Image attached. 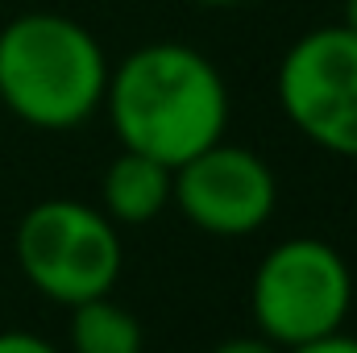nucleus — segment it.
Returning <instances> with one entry per match:
<instances>
[{
    "label": "nucleus",
    "instance_id": "obj_13",
    "mask_svg": "<svg viewBox=\"0 0 357 353\" xmlns=\"http://www.w3.org/2000/svg\"><path fill=\"white\" fill-rule=\"evenodd\" d=\"M187 4H199V8H237V4H254V0H187Z\"/></svg>",
    "mask_w": 357,
    "mask_h": 353
},
{
    "label": "nucleus",
    "instance_id": "obj_4",
    "mask_svg": "<svg viewBox=\"0 0 357 353\" xmlns=\"http://www.w3.org/2000/svg\"><path fill=\"white\" fill-rule=\"evenodd\" d=\"M250 308L258 333L278 350L307 345L345 329L354 308V274L320 237H287L254 270Z\"/></svg>",
    "mask_w": 357,
    "mask_h": 353
},
{
    "label": "nucleus",
    "instance_id": "obj_11",
    "mask_svg": "<svg viewBox=\"0 0 357 353\" xmlns=\"http://www.w3.org/2000/svg\"><path fill=\"white\" fill-rule=\"evenodd\" d=\"M212 353H282V350L258 333V337H229V341H220Z\"/></svg>",
    "mask_w": 357,
    "mask_h": 353
},
{
    "label": "nucleus",
    "instance_id": "obj_12",
    "mask_svg": "<svg viewBox=\"0 0 357 353\" xmlns=\"http://www.w3.org/2000/svg\"><path fill=\"white\" fill-rule=\"evenodd\" d=\"M341 25L357 33V0H341Z\"/></svg>",
    "mask_w": 357,
    "mask_h": 353
},
{
    "label": "nucleus",
    "instance_id": "obj_9",
    "mask_svg": "<svg viewBox=\"0 0 357 353\" xmlns=\"http://www.w3.org/2000/svg\"><path fill=\"white\" fill-rule=\"evenodd\" d=\"M0 353H59V350L46 337H38V333L8 329V333H0Z\"/></svg>",
    "mask_w": 357,
    "mask_h": 353
},
{
    "label": "nucleus",
    "instance_id": "obj_7",
    "mask_svg": "<svg viewBox=\"0 0 357 353\" xmlns=\"http://www.w3.org/2000/svg\"><path fill=\"white\" fill-rule=\"evenodd\" d=\"M171 187L175 171L167 163L137 150H121L100 179V200H104L100 212L112 225H150L171 204Z\"/></svg>",
    "mask_w": 357,
    "mask_h": 353
},
{
    "label": "nucleus",
    "instance_id": "obj_6",
    "mask_svg": "<svg viewBox=\"0 0 357 353\" xmlns=\"http://www.w3.org/2000/svg\"><path fill=\"white\" fill-rule=\"evenodd\" d=\"M171 204H178V212L199 233L245 237V233H258L274 216L278 179L262 154L220 137L216 146L175 167Z\"/></svg>",
    "mask_w": 357,
    "mask_h": 353
},
{
    "label": "nucleus",
    "instance_id": "obj_8",
    "mask_svg": "<svg viewBox=\"0 0 357 353\" xmlns=\"http://www.w3.org/2000/svg\"><path fill=\"white\" fill-rule=\"evenodd\" d=\"M146 333L137 316L108 295H96L71 308V350L75 353H142Z\"/></svg>",
    "mask_w": 357,
    "mask_h": 353
},
{
    "label": "nucleus",
    "instance_id": "obj_1",
    "mask_svg": "<svg viewBox=\"0 0 357 353\" xmlns=\"http://www.w3.org/2000/svg\"><path fill=\"white\" fill-rule=\"evenodd\" d=\"M104 112L121 150L150 154L175 171L225 137L229 84L191 42H146L108 71Z\"/></svg>",
    "mask_w": 357,
    "mask_h": 353
},
{
    "label": "nucleus",
    "instance_id": "obj_2",
    "mask_svg": "<svg viewBox=\"0 0 357 353\" xmlns=\"http://www.w3.org/2000/svg\"><path fill=\"white\" fill-rule=\"evenodd\" d=\"M108 54L84 21L33 8L0 29V104L29 129L67 133L104 108Z\"/></svg>",
    "mask_w": 357,
    "mask_h": 353
},
{
    "label": "nucleus",
    "instance_id": "obj_10",
    "mask_svg": "<svg viewBox=\"0 0 357 353\" xmlns=\"http://www.w3.org/2000/svg\"><path fill=\"white\" fill-rule=\"evenodd\" d=\"M282 353H357V337L349 333H328V337H316L307 345H295V350H282Z\"/></svg>",
    "mask_w": 357,
    "mask_h": 353
},
{
    "label": "nucleus",
    "instance_id": "obj_3",
    "mask_svg": "<svg viewBox=\"0 0 357 353\" xmlns=\"http://www.w3.org/2000/svg\"><path fill=\"white\" fill-rule=\"evenodd\" d=\"M13 250L33 291H42L63 308L108 295L125 266L116 225L100 208L79 200L33 204L17 225Z\"/></svg>",
    "mask_w": 357,
    "mask_h": 353
},
{
    "label": "nucleus",
    "instance_id": "obj_5",
    "mask_svg": "<svg viewBox=\"0 0 357 353\" xmlns=\"http://www.w3.org/2000/svg\"><path fill=\"white\" fill-rule=\"evenodd\" d=\"M282 117L324 154L357 158V33L341 21L299 33L274 71Z\"/></svg>",
    "mask_w": 357,
    "mask_h": 353
}]
</instances>
